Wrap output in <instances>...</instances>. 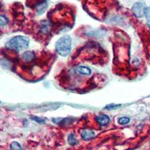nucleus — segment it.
I'll list each match as a JSON object with an SVG mask.
<instances>
[{
    "label": "nucleus",
    "mask_w": 150,
    "mask_h": 150,
    "mask_svg": "<svg viewBox=\"0 0 150 150\" xmlns=\"http://www.w3.org/2000/svg\"><path fill=\"white\" fill-rule=\"evenodd\" d=\"M131 120H130L129 117H127V116H122L120 117L117 120L118 123L122 125H127L130 122Z\"/></svg>",
    "instance_id": "nucleus-10"
},
{
    "label": "nucleus",
    "mask_w": 150,
    "mask_h": 150,
    "mask_svg": "<svg viewBox=\"0 0 150 150\" xmlns=\"http://www.w3.org/2000/svg\"><path fill=\"white\" fill-rule=\"evenodd\" d=\"M29 45V39L26 36L17 35L11 38L7 43L6 47L14 51H21L26 49Z\"/></svg>",
    "instance_id": "nucleus-2"
},
{
    "label": "nucleus",
    "mask_w": 150,
    "mask_h": 150,
    "mask_svg": "<svg viewBox=\"0 0 150 150\" xmlns=\"http://www.w3.org/2000/svg\"><path fill=\"white\" fill-rule=\"evenodd\" d=\"M75 72L77 74L83 75V76H89L92 74V70L89 67L87 66H77V68H75Z\"/></svg>",
    "instance_id": "nucleus-5"
},
{
    "label": "nucleus",
    "mask_w": 150,
    "mask_h": 150,
    "mask_svg": "<svg viewBox=\"0 0 150 150\" xmlns=\"http://www.w3.org/2000/svg\"><path fill=\"white\" fill-rule=\"evenodd\" d=\"M8 23V20L5 16L0 15V26H6Z\"/></svg>",
    "instance_id": "nucleus-13"
},
{
    "label": "nucleus",
    "mask_w": 150,
    "mask_h": 150,
    "mask_svg": "<svg viewBox=\"0 0 150 150\" xmlns=\"http://www.w3.org/2000/svg\"><path fill=\"white\" fill-rule=\"evenodd\" d=\"M47 8V4L45 2H42L41 3H39L37 5L36 7V10H37L38 14H42L43 13H45V11H46Z\"/></svg>",
    "instance_id": "nucleus-8"
},
{
    "label": "nucleus",
    "mask_w": 150,
    "mask_h": 150,
    "mask_svg": "<svg viewBox=\"0 0 150 150\" xmlns=\"http://www.w3.org/2000/svg\"><path fill=\"white\" fill-rule=\"evenodd\" d=\"M22 59L24 62H29L33 61L35 59V54L33 51H26L23 53Z\"/></svg>",
    "instance_id": "nucleus-7"
},
{
    "label": "nucleus",
    "mask_w": 150,
    "mask_h": 150,
    "mask_svg": "<svg viewBox=\"0 0 150 150\" xmlns=\"http://www.w3.org/2000/svg\"><path fill=\"white\" fill-rule=\"evenodd\" d=\"M144 16L146 18L147 23H148V26L150 28V8L149 7H146L145 11H144Z\"/></svg>",
    "instance_id": "nucleus-12"
},
{
    "label": "nucleus",
    "mask_w": 150,
    "mask_h": 150,
    "mask_svg": "<svg viewBox=\"0 0 150 150\" xmlns=\"http://www.w3.org/2000/svg\"><path fill=\"white\" fill-rule=\"evenodd\" d=\"M68 143L70 144L71 146H76L77 144H78V140L76 138V137L74 134H70L68 136Z\"/></svg>",
    "instance_id": "nucleus-9"
},
{
    "label": "nucleus",
    "mask_w": 150,
    "mask_h": 150,
    "mask_svg": "<svg viewBox=\"0 0 150 150\" xmlns=\"http://www.w3.org/2000/svg\"><path fill=\"white\" fill-rule=\"evenodd\" d=\"M0 104H1V101H0Z\"/></svg>",
    "instance_id": "nucleus-15"
},
{
    "label": "nucleus",
    "mask_w": 150,
    "mask_h": 150,
    "mask_svg": "<svg viewBox=\"0 0 150 150\" xmlns=\"http://www.w3.org/2000/svg\"><path fill=\"white\" fill-rule=\"evenodd\" d=\"M149 121H150V118H149Z\"/></svg>",
    "instance_id": "nucleus-16"
},
{
    "label": "nucleus",
    "mask_w": 150,
    "mask_h": 150,
    "mask_svg": "<svg viewBox=\"0 0 150 150\" xmlns=\"http://www.w3.org/2000/svg\"><path fill=\"white\" fill-rule=\"evenodd\" d=\"M10 147H11V150H23L21 144L15 141L11 143Z\"/></svg>",
    "instance_id": "nucleus-11"
},
{
    "label": "nucleus",
    "mask_w": 150,
    "mask_h": 150,
    "mask_svg": "<svg viewBox=\"0 0 150 150\" xmlns=\"http://www.w3.org/2000/svg\"><path fill=\"white\" fill-rule=\"evenodd\" d=\"M33 120H35V122H37L38 123H40V124H43V123L45 122V120L44 119H41V118H37V117H34L33 118Z\"/></svg>",
    "instance_id": "nucleus-14"
},
{
    "label": "nucleus",
    "mask_w": 150,
    "mask_h": 150,
    "mask_svg": "<svg viewBox=\"0 0 150 150\" xmlns=\"http://www.w3.org/2000/svg\"><path fill=\"white\" fill-rule=\"evenodd\" d=\"M96 121L98 123V125L101 127L107 126L110 122V119L108 116L105 114H100L96 117Z\"/></svg>",
    "instance_id": "nucleus-4"
},
{
    "label": "nucleus",
    "mask_w": 150,
    "mask_h": 150,
    "mask_svg": "<svg viewBox=\"0 0 150 150\" xmlns=\"http://www.w3.org/2000/svg\"><path fill=\"white\" fill-rule=\"evenodd\" d=\"M80 135H81V137H82L83 140H86V141L92 140V139H93L96 137V134H95L93 131L88 129H85L82 131Z\"/></svg>",
    "instance_id": "nucleus-6"
},
{
    "label": "nucleus",
    "mask_w": 150,
    "mask_h": 150,
    "mask_svg": "<svg viewBox=\"0 0 150 150\" xmlns=\"http://www.w3.org/2000/svg\"><path fill=\"white\" fill-rule=\"evenodd\" d=\"M56 50L59 56L66 57L70 54L72 48V39L70 35L62 36L56 43Z\"/></svg>",
    "instance_id": "nucleus-1"
},
{
    "label": "nucleus",
    "mask_w": 150,
    "mask_h": 150,
    "mask_svg": "<svg viewBox=\"0 0 150 150\" xmlns=\"http://www.w3.org/2000/svg\"><path fill=\"white\" fill-rule=\"evenodd\" d=\"M145 5L143 2H136L132 6V11L134 14L138 18H141L144 16V11H145Z\"/></svg>",
    "instance_id": "nucleus-3"
}]
</instances>
